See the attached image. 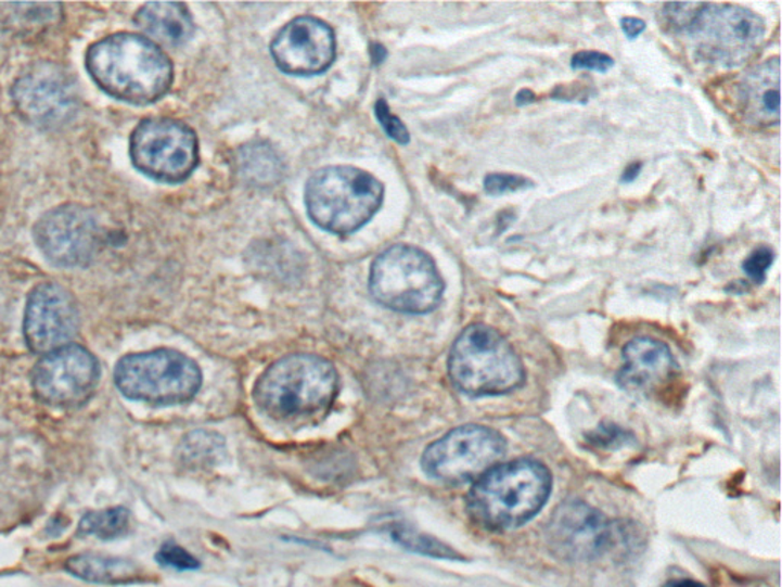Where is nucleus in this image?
Here are the masks:
<instances>
[{"mask_svg": "<svg viewBox=\"0 0 782 587\" xmlns=\"http://www.w3.org/2000/svg\"><path fill=\"white\" fill-rule=\"evenodd\" d=\"M86 67L107 95L132 104L155 103L174 84V65L148 37L118 33L93 43Z\"/></svg>", "mask_w": 782, "mask_h": 587, "instance_id": "obj_1", "label": "nucleus"}, {"mask_svg": "<svg viewBox=\"0 0 782 587\" xmlns=\"http://www.w3.org/2000/svg\"><path fill=\"white\" fill-rule=\"evenodd\" d=\"M552 492V474L535 459H516L486 471L467 496L475 523L491 531L520 528L544 508Z\"/></svg>", "mask_w": 782, "mask_h": 587, "instance_id": "obj_2", "label": "nucleus"}, {"mask_svg": "<svg viewBox=\"0 0 782 587\" xmlns=\"http://www.w3.org/2000/svg\"><path fill=\"white\" fill-rule=\"evenodd\" d=\"M666 24L684 34L698 58L721 66L749 60L765 40V21L754 11L728 3H668Z\"/></svg>", "mask_w": 782, "mask_h": 587, "instance_id": "obj_3", "label": "nucleus"}, {"mask_svg": "<svg viewBox=\"0 0 782 587\" xmlns=\"http://www.w3.org/2000/svg\"><path fill=\"white\" fill-rule=\"evenodd\" d=\"M338 394V373L317 355H287L258 378L254 398L274 420L316 417L331 407Z\"/></svg>", "mask_w": 782, "mask_h": 587, "instance_id": "obj_4", "label": "nucleus"}, {"mask_svg": "<svg viewBox=\"0 0 782 587\" xmlns=\"http://www.w3.org/2000/svg\"><path fill=\"white\" fill-rule=\"evenodd\" d=\"M448 370L454 386L470 396L509 394L525 383L514 347L496 329L475 323L452 344Z\"/></svg>", "mask_w": 782, "mask_h": 587, "instance_id": "obj_5", "label": "nucleus"}, {"mask_svg": "<svg viewBox=\"0 0 782 587\" xmlns=\"http://www.w3.org/2000/svg\"><path fill=\"white\" fill-rule=\"evenodd\" d=\"M384 200V187L373 175L351 166L320 168L306 186L309 218L333 234H350L366 226Z\"/></svg>", "mask_w": 782, "mask_h": 587, "instance_id": "obj_6", "label": "nucleus"}, {"mask_svg": "<svg viewBox=\"0 0 782 587\" xmlns=\"http://www.w3.org/2000/svg\"><path fill=\"white\" fill-rule=\"evenodd\" d=\"M444 290L436 264L416 246H392L376 257L370 271V293L381 305L399 312H432Z\"/></svg>", "mask_w": 782, "mask_h": 587, "instance_id": "obj_7", "label": "nucleus"}, {"mask_svg": "<svg viewBox=\"0 0 782 587\" xmlns=\"http://www.w3.org/2000/svg\"><path fill=\"white\" fill-rule=\"evenodd\" d=\"M115 383L121 394L134 401L182 404L200 392V366L171 349L132 354L121 358L115 369Z\"/></svg>", "mask_w": 782, "mask_h": 587, "instance_id": "obj_8", "label": "nucleus"}, {"mask_svg": "<svg viewBox=\"0 0 782 587\" xmlns=\"http://www.w3.org/2000/svg\"><path fill=\"white\" fill-rule=\"evenodd\" d=\"M130 156L148 177L181 182L200 163V144L192 127L171 118H148L133 130Z\"/></svg>", "mask_w": 782, "mask_h": 587, "instance_id": "obj_9", "label": "nucleus"}, {"mask_svg": "<svg viewBox=\"0 0 782 587\" xmlns=\"http://www.w3.org/2000/svg\"><path fill=\"white\" fill-rule=\"evenodd\" d=\"M504 451L507 441L497 430L467 424L430 445L422 456V467L437 481L465 484L492 469Z\"/></svg>", "mask_w": 782, "mask_h": 587, "instance_id": "obj_10", "label": "nucleus"}, {"mask_svg": "<svg viewBox=\"0 0 782 587\" xmlns=\"http://www.w3.org/2000/svg\"><path fill=\"white\" fill-rule=\"evenodd\" d=\"M548 537L553 551L576 562L601 559L623 538L620 526L582 500H566L556 508Z\"/></svg>", "mask_w": 782, "mask_h": 587, "instance_id": "obj_11", "label": "nucleus"}, {"mask_svg": "<svg viewBox=\"0 0 782 587\" xmlns=\"http://www.w3.org/2000/svg\"><path fill=\"white\" fill-rule=\"evenodd\" d=\"M34 239L47 259L59 267H85L99 253L101 230L95 216L80 205L48 212L34 228Z\"/></svg>", "mask_w": 782, "mask_h": 587, "instance_id": "obj_12", "label": "nucleus"}, {"mask_svg": "<svg viewBox=\"0 0 782 587\" xmlns=\"http://www.w3.org/2000/svg\"><path fill=\"white\" fill-rule=\"evenodd\" d=\"M99 361L85 347L67 344L44 355L33 370V387L40 401L73 407L88 401L99 384Z\"/></svg>", "mask_w": 782, "mask_h": 587, "instance_id": "obj_13", "label": "nucleus"}, {"mask_svg": "<svg viewBox=\"0 0 782 587\" xmlns=\"http://www.w3.org/2000/svg\"><path fill=\"white\" fill-rule=\"evenodd\" d=\"M77 99L73 78L52 63L31 67L13 88L17 111L34 125H62L76 112Z\"/></svg>", "mask_w": 782, "mask_h": 587, "instance_id": "obj_14", "label": "nucleus"}, {"mask_svg": "<svg viewBox=\"0 0 782 587\" xmlns=\"http://www.w3.org/2000/svg\"><path fill=\"white\" fill-rule=\"evenodd\" d=\"M80 314L76 301L57 283H42L29 294L25 310V339L36 354H50L76 336Z\"/></svg>", "mask_w": 782, "mask_h": 587, "instance_id": "obj_15", "label": "nucleus"}, {"mask_svg": "<svg viewBox=\"0 0 782 587\" xmlns=\"http://www.w3.org/2000/svg\"><path fill=\"white\" fill-rule=\"evenodd\" d=\"M272 58L291 76H317L332 66L335 33L317 17H297L280 29L271 44Z\"/></svg>", "mask_w": 782, "mask_h": 587, "instance_id": "obj_16", "label": "nucleus"}, {"mask_svg": "<svg viewBox=\"0 0 782 587\" xmlns=\"http://www.w3.org/2000/svg\"><path fill=\"white\" fill-rule=\"evenodd\" d=\"M624 366L617 373L620 387L628 392H654L677 372V362L665 343L638 336L624 347Z\"/></svg>", "mask_w": 782, "mask_h": 587, "instance_id": "obj_17", "label": "nucleus"}, {"mask_svg": "<svg viewBox=\"0 0 782 587\" xmlns=\"http://www.w3.org/2000/svg\"><path fill=\"white\" fill-rule=\"evenodd\" d=\"M780 59L752 67L740 84V101L747 122L757 126L780 123Z\"/></svg>", "mask_w": 782, "mask_h": 587, "instance_id": "obj_18", "label": "nucleus"}, {"mask_svg": "<svg viewBox=\"0 0 782 587\" xmlns=\"http://www.w3.org/2000/svg\"><path fill=\"white\" fill-rule=\"evenodd\" d=\"M134 22L142 31L161 43L179 47L189 42L194 33L192 14L183 3H145L137 13Z\"/></svg>", "mask_w": 782, "mask_h": 587, "instance_id": "obj_19", "label": "nucleus"}, {"mask_svg": "<svg viewBox=\"0 0 782 587\" xmlns=\"http://www.w3.org/2000/svg\"><path fill=\"white\" fill-rule=\"evenodd\" d=\"M66 570L77 578L99 585H123L132 583L141 572L132 562L95 554H84L67 560Z\"/></svg>", "mask_w": 782, "mask_h": 587, "instance_id": "obj_20", "label": "nucleus"}, {"mask_svg": "<svg viewBox=\"0 0 782 587\" xmlns=\"http://www.w3.org/2000/svg\"><path fill=\"white\" fill-rule=\"evenodd\" d=\"M239 171L253 186H272L283 175L282 159L264 143L251 144L239 153Z\"/></svg>", "mask_w": 782, "mask_h": 587, "instance_id": "obj_21", "label": "nucleus"}, {"mask_svg": "<svg viewBox=\"0 0 782 587\" xmlns=\"http://www.w3.org/2000/svg\"><path fill=\"white\" fill-rule=\"evenodd\" d=\"M130 515L125 508H108V510L89 512L80 522V534L99 537L101 540H111L126 534L129 529Z\"/></svg>", "mask_w": 782, "mask_h": 587, "instance_id": "obj_22", "label": "nucleus"}, {"mask_svg": "<svg viewBox=\"0 0 782 587\" xmlns=\"http://www.w3.org/2000/svg\"><path fill=\"white\" fill-rule=\"evenodd\" d=\"M222 454L223 441L216 433L194 432L182 443V461L192 467L208 465Z\"/></svg>", "mask_w": 782, "mask_h": 587, "instance_id": "obj_23", "label": "nucleus"}, {"mask_svg": "<svg viewBox=\"0 0 782 587\" xmlns=\"http://www.w3.org/2000/svg\"><path fill=\"white\" fill-rule=\"evenodd\" d=\"M393 538L410 551L419 552L436 559L459 560L460 556L450 546L440 544L436 538L424 536L416 531L407 528H395L392 533Z\"/></svg>", "mask_w": 782, "mask_h": 587, "instance_id": "obj_24", "label": "nucleus"}, {"mask_svg": "<svg viewBox=\"0 0 782 587\" xmlns=\"http://www.w3.org/2000/svg\"><path fill=\"white\" fill-rule=\"evenodd\" d=\"M156 560L163 566L175 567V570L179 571H193L201 566L196 557L190 554L182 546L176 545L174 541H168L159 549Z\"/></svg>", "mask_w": 782, "mask_h": 587, "instance_id": "obj_25", "label": "nucleus"}, {"mask_svg": "<svg viewBox=\"0 0 782 587\" xmlns=\"http://www.w3.org/2000/svg\"><path fill=\"white\" fill-rule=\"evenodd\" d=\"M774 253L770 246L761 245L749 254L743 261V269L747 278L754 283H762L766 280L767 271L772 267Z\"/></svg>", "mask_w": 782, "mask_h": 587, "instance_id": "obj_26", "label": "nucleus"}, {"mask_svg": "<svg viewBox=\"0 0 782 587\" xmlns=\"http://www.w3.org/2000/svg\"><path fill=\"white\" fill-rule=\"evenodd\" d=\"M534 182L520 175L491 174L485 179L486 193L492 196L499 194L520 192V190L533 189Z\"/></svg>", "mask_w": 782, "mask_h": 587, "instance_id": "obj_27", "label": "nucleus"}, {"mask_svg": "<svg viewBox=\"0 0 782 587\" xmlns=\"http://www.w3.org/2000/svg\"><path fill=\"white\" fill-rule=\"evenodd\" d=\"M631 439V433L625 432V430L613 424L601 425V428L593 430V432L587 436V441H589L593 447L607 448V450L608 448L623 447V445Z\"/></svg>", "mask_w": 782, "mask_h": 587, "instance_id": "obj_28", "label": "nucleus"}, {"mask_svg": "<svg viewBox=\"0 0 782 587\" xmlns=\"http://www.w3.org/2000/svg\"><path fill=\"white\" fill-rule=\"evenodd\" d=\"M375 111L377 119H380L385 132L388 133L392 140L398 141L400 144H407L408 141H410V133H408L407 127L402 125V122H400L398 117L392 114L384 100L377 101Z\"/></svg>", "mask_w": 782, "mask_h": 587, "instance_id": "obj_29", "label": "nucleus"}, {"mask_svg": "<svg viewBox=\"0 0 782 587\" xmlns=\"http://www.w3.org/2000/svg\"><path fill=\"white\" fill-rule=\"evenodd\" d=\"M615 65V60L604 52L598 51H579L572 59V67L574 69L598 71V73H607L610 67Z\"/></svg>", "mask_w": 782, "mask_h": 587, "instance_id": "obj_30", "label": "nucleus"}, {"mask_svg": "<svg viewBox=\"0 0 782 587\" xmlns=\"http://www.w3.org/2000/svg\"><path fill=\"white\" fill-rule=\"evenodd\" d=\"M646 25L645 22L642 21V18L638 17H625L623 18V29L625 33V36L628 37V39L632 40L636 39V37L641 36L643 31H645Z\"/></svg>", "mask_w": 782, "mask_h": 587, "instance_id": "obj_31", "label": "nucleus"}, {"mask_svg": "<svg viewBox=\"0 0 782 587\" xmlns=\"http://www.w3.org/2000/svg\"><path fill=\"white\" fill-rule=\"evenodd\" d=\"M642 170V163H632L630 166L625 168L623 178H620V181L623 182H632L636 178L639 177V174H641Z\"/></svg>", "mask_w": 782, "mask_h": 587, "instance_id": "obj_32", "label": "nucleus"}, {"mask_svg": "<svg viewBox=\"0 0 782 587\" xmlns=\"http://www.w3.org/2000/svg\"><path fill=\"white\" fill-rule=\"evenodd\" d=\"M535 95L533 92L529 91V89H523L522 92L516 95V104L518 106H525V104H529L530 101H534Z\"/></svg>", "mask_w": 782, "mask_h": 587, "instance_id": "obj_33", "label": "nucleus"}, {"mask_svg": "<svg viewBox=\"0 0 782 587\" xmlns=\"http://www.w3.org/2000/svg\"><path fill=\"white\" fill-rule=\"evenodd\" d=\"M671 587H705L703 585H700V583L690 582V579H683V582H677Z\"/></svg>", "mask_w": 782, "mask_h": 587, "instance_id": "obj_34", "label": "nucleus"}]
</instances>
